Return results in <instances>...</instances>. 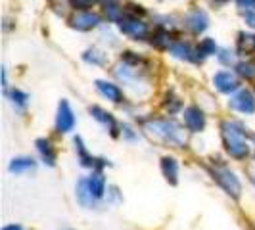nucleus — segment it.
I'll list each match as a JSON object with an SVG mask.
<instances>
[{
  "instance_id": "f257e3e1",
  "label": "nucleus",
  "mask_w": 255,
  "mask_h": 230,
  "mask_svg": "<svg viewBox=\"0 0 255 230\" xmlns=\"http://www.w3.org/2000/svg\"><path fill=\"white\" fill-rule=\"evenodd\" d=\"M221 130H223V142H225V148L227 152L236 157V159H244L250 148H248V142L244 138V130L236 123H223L221 125Z\"/></svg>"
},
{
  "instance_id": "f03ea898",
  "label": "nucleus",
  "mask_w": 255,
  "mask_h": 230,
  "mask_svg": "<svg viewBox=\"0 0 255 230\" xmlns=\"http://www.w3.org/2000/svg\"><path fill=\"white\" fill-rule=\"evenodd\" d=\"M148 128H150V132L161 136L169 144H175V146H182L184 144V132L175 123H169V121H152L148 125Z\"/></svg>"
},
{
  "instance_id": "7ed1b4c3",
  "label": "nucleus",
  "mask_w": 255,
  "mask_h": 230,
  "mask_svg": "<svg viewBox=\"0 0 255 230\" xmlns=\"http://www.w3.org/2000/svg\"><path fill=\"white\" fill-rule=\"evenodd\" d=\"M211 175H213V179L217 180L219 186L227 192V194L234 196V198H238V196H240V192H242V184H240V180L236 179V175H234L232 171L225 169V167H217V169H213V171H211Z\"/></svg>"
},
{
  "instance_id": "20e7f679",
  "label": "nucleus",
  "mask_w": 255,
  "mask_h": 230,
  "mask_svg": "<svg viewBox=\"0 0 255 230\" xmlns=\"http://www.w3.org/2000/svg\"><path fill=\"white\" fill-rule=\"evenodd\" d=\"M117 23H119V29L123 35L134 38V40H140L148 35V27H146V23H142L138 17L127 15V17H121Z\"/></svg>"
},
{
  "instance_id": "39448f33",
  "label": "nucleus",
  "mask_w": 255,
  "mask_h": 230,
  "mask_svg": "<svg viewBox=\"0 0 255 230\" xmlns=\"http://www.w3.org/2000/svg\"><path fill=\"white\" fill-rule=\"evenodd\" d=\"M229 106L240 114H254L255 112V96L250 90H240L236 96L230 98Z\"/></svg>"
},
{
  "instance_id": "423d86ee",
  "label": "nucleus",
  "mask_w": 255,
  "mask_h": 230,
  "mask_svg": "<svg viewBox=\"0 0 255 230\" xmlns=\"http://www.w3.org/2000/svg\"><path fill=\"white\" fill-rule=\"evenodd\" d=\"M75 125V115L71 112V108H69V104L62 100L60 102V108H58V117H56V128L60 130V132H67V130H71Z\"/></svg>"
},
{
  "instance_id": "0eeeda50",
  "label": "nucleus",
  "mask_w": 255,
  "mask_h": 230,
  "mask_svg": "<svg viewBox=\"0 0 255 230\" xmlns=\"http://www.w3.org/2000/svg\"><path fill=\"white\" fill-rule=\"evenodd\" d=\"M184 125H186V128L192 130V132H200V130H204L205 115L202 114V110L196 108V106L186 108V110H184Z\"/></svg>"
},
{
  "instance_id": "6e6552de",
  "label": "nucleus",
  "mask_w": 255,
  "mask_h": 230,
  "mask_svg": "<svg viewBox=\"0 0 255 230\" xmlns=\"http://www.w3.org/2000/svg\"><path fill=\"white\" fill-rule=\"evenodd\" d=\"M209 25V19H207V13L204 10H192L188 15H186V27L190 29L194 35H200V33H204L205 29Z\"/></svg>"
},
{
  "instance_id": "1a4fd4ad",
  "label": "nucleus",
  "mask_w": 255,
  "mask_h": 230,
  "mask_svg": "<svg viewBox=\"0 0 255 230\" xmlns=\"http://www.w3.org/2000/svg\"><path fill=\"white\" fill-rule=\"evenodd\" d=\"M98 23H100V17L96 13H90V12H79L71 19V25L75 27V29H79V31H90V29L98 27Z\"/></svg>"
},
{
  "instance_id": "9d476101",
  "label": "nucleus",
  "mask_w": 255,
  "mask_h": 230,
  "mask_svg": "<svg viewBox=\"0 0 255 230\" xmlns=\"http://www.w3.org/2000/svg\"><path fill=\"white\" fill-rule=\"evenodd\" d=\"M213 83H215V87H217L221 92H225V94L234 92V90L238 89V81H236V77L232 75L230 71H221V73H217V75L213 77Z\"/></svg>"
},
{
  "instance_id": "9b49d317",
  "label": "nucleus",
  "mask_w": 255,
  "mask_h": 230,
  "mask_svg": "<svg viewBox=\"0 0 255 230\" xmlns=\"http://www.w3.org/2000/svg\"><path fill=\"white\" fill-rule=\"evenodd\" d=\"M96 89H98V92H100L102 96H106V98L112 100V102H121V100H123V92H121V89H119L117 85H114V83L96 81Z\"/></svg>"
},
{
  "instance_id": "f8f14e48",
  "label": "nucleus",
  "mask_w": 255,
  "mask_h": 230,
  "mask_svg": "<svg viewBox=\"0 0 255 230\" xmlns=\"http://www.w3.org/2000/svg\"><path fill=\"white\" fill-rule=\"evenodd\" d=\"M77 200H79L81 204L85 205V207H90V205H94V200H96V196H94V194H92V190H90L89 180H81V182L77 184Z\"/></svg>"
},
{
  "instance_id": "ddd939ff",
  "label": "nucleus",
  "mask_w": 255,
  "mask_h": 230,
  "mask_svg": "<svg viewBox=\"0 0 255 230\" xmlns=\"http://www.w3.org/2000/svg\"><path fill=\"white\" fill-rule=\"evenodd\" d=\"M75 146H77V152H79V159H81V163L85 167H104L106 163H98V161H102V159H96V157H92L89 152H87V148H85V144L81 138H75Z\"/></svg>"
},
{
  "instance_id": "4468645a",
  "label": "nucleus",
  "mask_w": 255,
  "mask_h": 230,
  "mask_svg": "<svg viewBox=\"0 0 255 230\" xmlns=\"http://www.w3.org/2000/svg\"><path fill=\"white\" fill-rule=\"evenodd\" d=\"M171 54H175L180 60H186V62H196L198 60V52L192 50L190 44H184V42H177L171 46Z\"/></svg>"
},
{
  "instance_id": "2eb2a0df",
  "label": "nucleus",
  "mask_w": 255,
  "mask_h": 230,
  "mask_svg": "<svg viewBox=\"0 0 255 230\" xmlns=\"http://www.w3.org/2000/svg\"><path fill=\"white\" fill-rule=\"evenodd\" d=\"M161 171H163V177H165L171 184H177V177H179V165L173 157H163L161 159Z\"/></svg>"
},
{
  "instance_id": "dca6fc26",
  "label": "nucleus",
  "mask_w": 255,
  "mask_h": 230,
  "mask_svg": "<svg viewBox=\"0 0 255 230\" xmlns=\"http://www.w3.org/2000/svg\"><path fill=\"white\" fill-rule=\"evenodd\" d=\"M90 114H92V117L96 119V121H100L102 125H110V128H112V132L114 134H117V125H115V119L112 117V114H108V112H104L102 108H98V106H94V108H90Z\"/></svg>"
},
{
  "instance_id": "f3484780",
  "label": "nucleus",
  "mask_w": 255,
  "mask_h": 230,
  "mask_svg": "<svg viewBox=\"0 0 255 230\" xmlns=\"http://www.w3.org/2000/svg\"><path fill=\"white\" fill-rule=\"evenodd\" d=\"M37 150L40 152V155H42L44 163H48V165H54V163H56V152H54L52 144L46 140V138H38V140H37Z\"/></svg>"
},
{
  "instance_id": "a211bd4d",
  "label": "nucleus",
  "mask_w": 255,
  "mask_h": 230,
  "mask_svg": "<svg viewBox=\"0 0 255 230\" xmlns=\"http://www.w3.org/2000/svg\"><path fill=\"white\" fill-rule=\"evenodd\" d=\"M238 52L240 54H254L255 52V35H250V33H240L238 37Z\"/></svg>"
},
{
  "instance_id": "6ab92c4d",
  "label": "nucleus",
  "mask_w": 255,
  "mask_h": 230,
  "mask_svg": "<svg viewBox=\"0 0 255 230\" xmlns=\"http://www.w3.org/2000/svg\"><path fill=\"white\" fill-rule=\"evenodd\" d=\"M89 184H90L92 194L96 196V200H98V198H102L104 192H106V179H104L102 173H94V175L89 179Z\"/></svg>"
},
{
  "instance_id": "aec40b11",
  "label": "nucleus",
  "mask_w": 255,
  "mask_h": 230,
  "mask_svg": "<svg viewBox=\"0 0 255 230\" xmlns=\"http://www.w3.org/2000/svg\"><path fill=\"white\" fill-rule=\"evenodd\" d=\"M35 169V161L29 157H17L10 163V171L12 173H23V171H31Z\"/></svg>"
},
{
  "instance_id": "412c9836",
  "label": "nucleus",
  "mask_w": 255,
  "mask_h": 230,
  "mask_svg": "<svg viewBox=\"0 0 255 230\" xmlns=\"http://www.w3.org/2000/svg\"><path fill=\"white\" fill-rule=\"evenodd\" d=\"M198 58H205V56H211V54H215L217 52V44H215V40L213 38H204L202 42H200V46H198Z\"/></svg>"
},
{
  "instance_id": "4be33fe9",
  "label": "nucleus",
  "mask_w": 255,
  "mask_h": 230,
  "mask_svg": "<svg viewBox=\"0 0 255 230\" xmlns=\"http://www.w3.org/2000/svg\"><path fill=\"white\" fill-rule=\"evenodd\" d=\"M89 64H94V65H102L106 64V54H102L100 50H89V52H85V56H83Z\"/></svg>"
},
{
  "instance_id": "5701e85b",
  "label": "nucleus",
  "mask_w": 255,
  "mask_h": 230,
  "mask_svg": "<svg viewBox=\"0 0 255 230\" xmlns=\"http://www.w3.org/2000/svg\"><path fill=\"white\" fill-rule=\"evenodd\" d=\"M238 75L246 77V79H255V62H242L238 64Z\"/></svg>"
},
{
  "instance_id": "b1692460",
  "label": "nucleus",
  "mask_w": 255,
  "mask_h": 230,
  "mask_svg": "<svg viewBox=\"0 0 255 230\" xmlns=\"http://www.w3.org/2000/svg\"><path fill=\"white\" fill-rule=\"evenodd\" d=\"M152 42L157 46V48H169V42H171V37L167 31H157L152 37Z\"/></svg>"
},
{
  "instance_id": "393cba45",
  "label": "nucleus",
  "mask_w": 255,
  "mask_h": 230,
  "mask_svg": "<svg viewBox=\"0 0 255 230\" xmlns=\"http://www.w3.org/2000/svg\"><path fill=\"white\" fill-rule=\"evenodd\" d=\"M180 108H182V102H180L179 98L171 92V94H167L165 98V110L169 112V114H175V112H179Z\"/></svg>"
},
{
  "instance_id": "a878e982",
  "label": "nucleus",
  "mask_w": 255,
  "mask_h": 230,
  "mask_svg": "<svg viewBox=\"0 0 255 230\" xmlns=\"http://www.w3.org/2000/svg\"><path fill=\"white\" fill-rule=\"evenodd\" d=\"M12 98L15 104H19V106H23V104L27 102V96L23 94V92H19V90H13L12 92Z\"/></svg>"
},
{
  "instance_id": "bb28decb",
  "label": "nucleus",
  "mask_w": 255,
  "mask_h": 230,
  "mask_svg": "<svg viewBox=\"0 0 255 230\" xmlns=\"http://www.w3.org/2000/svg\"><path fill=\"white\" fill-rule=\"evenodd\" d=\"M71 2H73L75 8H89L94 0H71Z\"/></svg>"
},
{
  "instance_id": "cd10ccee",
  "label": "nucleus",
  "mask_w": 255,
  "mask_h": 230,
  "mask_svg": "<svg viewBox=\"0 0 255 230\" xmlns=\"http://www.w3.org/2000/svg\"><path fill=\"white\" fill-rule=\"evenodd\" d=\"M244 17H246V21H248V25H250V27H254V29H255V13L246 12V13H244Z\"/></svg>"
},
{
  "instance_id": "c85d7f7f",
  "label": "nucleus",
  "mask_w": 255,
  "mask_h": 230,
  "mask_svg": "<svg viewBox=\"0 0 255 230\" xmlns=\"http://www.w3.org/2000/svg\"><path fill=\"white\" fill-rule=\"evenodd\" d=\"M255 0H238V6L240 8H250V6H254Z\"/></svg>"
},
{
  "instance_id": "c756f323",
  "label": "nucleus",
  "mask_w": 255,
  "mask_h": 230,
  "mask_svg": "<svg viewBox=\"0 0 255 230\" xmlns=\"http://www.w3.org/2000/svg\"><path fill=\"white\" fill-rule=\"evenodd\" d=\"M2 230H23L21 227H17V225H8V227H4Z\"/></svg>"
},
{
  "instance_id": "7c9ffc66",
  "label": "nucleus",
  "mask_w": 255,
  "mask_h": 230,
  "mask_svg": "<svg viewBox=\"0 0 255 230\" xmlns=\"http://www.w3.org/2000/svg\"><path fill=\"white\" fill-rule=\"evenodd\" d=\"M115 2H117V0H104V4H106V6H110V4H115Z\"/></svg>"
}]
</instances>
